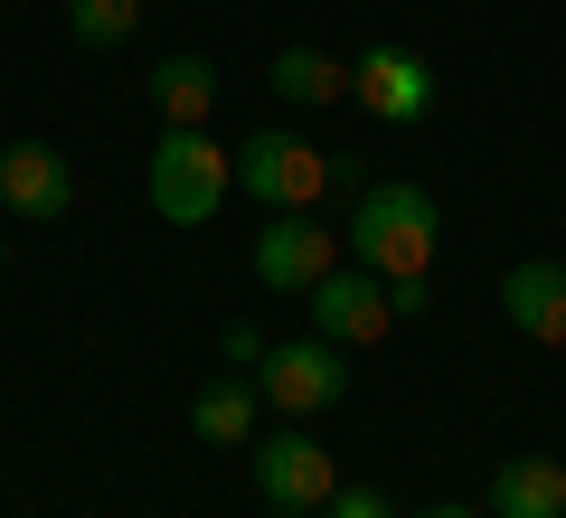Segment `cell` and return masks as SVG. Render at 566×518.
Here are the masks:
<instances>
[{"label": "cell", "mask_w": 566, "mask_h": 518, "mask_svg": "<svg viewBox=\"0 0 566 518\" xmlns=\"http://www.w3.org/2000/svg\"><path fill=\"white\" fill-rule=\"evenodd\" d=\"M340 236H349V255H359L378 283H424L434 274L444 218H434V199H424L416 180H378V189H359V208H349Z\"/></svg>", "instance_id": "1"}, {"label": "cell", "mask_w": 566, "mask_h": 518, "mask_svg": "<svg viewBox=\"0 0 566 518\" xmlns=\"http://www.w3.org/2000/svg\"><path fill=\"white\" fill-rule=\"evenodd\" d=\"M227 189H237V151H218L208 123H170L151 141V208L170 226H208L227 208Z\"/></svg>", "instance_id": "2"}, {"label": "cell", "mask_w": 566, "mask_h": 518, "mask_svg": "<svg viewBox=\"0 0 566 518\" xmlns=\"http://www.w3.org/2000/svg\"><path fill=\"white\" fill-rule=\"evenodd\" d=\"M237 189L264 208V218H283V208H322L331 199V151L303 133H255L237 151Z\"/></svg>", "instance_id": "3"}, {"label": "cell", "mask_w": 566, "mask_h": 518, "mask_svg": "<svg viewBox=\"0 0 566 518\" xmlns=\"http://www.w3.org/2000/svg\"><path fill=\"white\" fill-rule=\"evenodd\" d=\"M340 387H349V359H340V339H322V330L255 359V397L283 405V415H322V405H340Z\"/></svg>", "instance_id": "4"}, {"label": "cell", "mask_w": 566, "mask_h": 518, "mask_svg": "<svg viewBox=\"0 0 566 518\" xmlns=\"http://www.w3.org/2000/svg\"><path fill=\"white\" fill-rule=\"evenodd\" d=\"M340 264V226H322L312 208H283L255 226V283L264 293H312V283Z\"/></svg>", "instance_id": "5"}, {"label": "cell", "mask_w": 566, "mask_h": 518, "mask_svg": "<svg viewBox=\"0 0 566 518\" xmlns=\"http://www.w3.org/2000/svg\"><path fill=\"white\" fill-rule=\"evenodd\" d=\"M312 330L340 339V349H368V339L397 330V302H387V283L368 274V264H331V274L312 283Z\"/></svg>", "instance_id": "6"}, {"label": "cell", "mask_w": 566, "mask_h": 518, "mask_svg": "<svg viewBox=\"0 0 566 518\" xmlns=\"http://www.w3.org/2000/svg\"><path fill=\"white\" fill-rule=\"evenodd\" d=\"M255 490H264V509H331L340 462H331V443H312V434H264L255 443Z\"/></svg>", "instance_id": "7"}, {"label": "cell", "mask_w": 566, "mask_h": 518, "mask_svg": "<svg viewBox=\"0 0 566 518\" xmlns=\"http://www.w3.org/2000/svg\"><path fill=\"white\" fill-rule=\"evenodd\" d=\"M76 199V170H66L57 141H0V208L29 226H57Z\"/></svg>", "instance_id": "8"}, {"label": "cell", "mask_w": 566, "mask_h": 518, "mask_svg": "<svg viewBox=\"0 0 566 518\" xmlns=\"http://www.w3.org/2000/svg\"><path fill=\"white\" fill-rule=\"evenodd\" d=\"M349 104L378 123H424L434 114V66L416 57V47H368L359 66H349Z\"/></svg>", "instance_id": "9"}, {"label": "cell", "mask_w": 566, "mask_h": 518, "mask_svg": "<svg viewBox=\"0 0 566 518\" xmlns=\"http://www.w3.org/2000/svg\"><path fill=\"white\" fill-rule=\"evenodd\" d=\"M501 311H510V330H520V339H538V349H566V264H547V255L510 264Z\"/></svg>", "instance_id": "10"}, {"label": "cell", "mask_w": 566, "mask_h": 518, "mask_svg": "<svg viewBox=\"0 0 566 518\" xmlns=\"http://www.w3.org/2000/svg\"><path fill=\"white\" fill-rule=\"evenodd\" d=\"M491 518H566V462L520 453L491 472Z\"/></svg>", "instance_id": "11"}, {"label": "cell", "mask_w": 566, "mask_h": 518, "mask_svg": "<svg viewBox=\"0 0 566 518\" xmlns=\"http://www.w3.org/2000/svg\"><path fill=\"white\" fill-rule=\"evenodd\" d=\"M142 95H151L161 123H208L218 114V66L208 57H161L151 76H142Z\"/></svg>", "instance_id": "12"}, {"label": "cell", "mask_w": 566, "mask_h": 518, "mask_svg": "<svg viewBox=\"0 0 566 518\" xmlns=\"http://www.w3.org/2000/svg\"><path fill=\"white\" fill-rule=\"evenodd\" d=\"M255 387L245 378H208L199 397H189V424H199V443H255Z\"/></svg>", "instance_id": "13"}, {"label": "cell", "mask_w": 566, "mask_h": 518, "mask_svg": "<svg viewBox=\"0 0 566 518\" xmlns=\"http://www.w3.org/2000/svg\"><path fill=\"white\" fill-rule=\"evenodd\" d=\"M274 95L283 104H349V66L322 47H274Z\"/></svg>", "instance_id": "14"}, {"label": "cell", "mask_w": 566, "mask_h": 518, "mask_svg": "<svg viewBox=\"0 0 566 518\" xmlns=\"http://www.w3.org/2000/svg\"><path fill=\"white\" fill-rule=\"evenodd\" d=\"M66 29L76 47H123L142 29V0H66Z\"/></svg>", "instance_id": "15"}, {"label": "cell", "mask_w": 566, "mask_h": 518, "mask_svg": "<svg viewBox=\"0 0 566 518\" xmlns=\"http://www.w3.org/2000/svg\"><path fill=\"white\" fill-rule=\"evenodd\" d=\"M264 349H274V339H264L255 320H227V330H218V359H227V368H255Z\"/></svg>", "instance_id": "16"}, {"label": "cell", "mask_w": 566, "mask_h": 518, "mask_svg": "<svg viewBox=\"0 0 566 518\" xmlns=\"http://www.w3.org/2000/svg\"><path fill=\"white\" fill-rule=\"evenodd\" d=\"M322 518H397V509H387V490H368V480H359V490H331Z\"/></svg>", "instance_id": "17"}, {"label": "cell", "mask_w": 566, "mask_h": 518, "mask_svg": "<svg viewBox=\"0 0 566 518\" xmlns=\"http://www.w3.org/2000/svg\"><path fill=\"white\" fill-rule=\"evenodd\" d=\"M387 302H397V320H424V311H434V274H424V283H387Z\"/></svg>", "instance_id": "18"}, {"label": "cell", "mask_w": 566, "mask_h": 518, "mask_svg": "<svg viewBox=\"0 0 566 518\" xmlns=\"http://www.w3.org/2000/svg\"><path fill=\"white\" fill-rule=\"evenodd\" d=\"M424 518H491V509H463V499H444V509H424Z\"/></svg>", "instance_id": "19"}, {"label": "cell", "mask_w": 566, "mask_h": 518, "mask_svg": "<svg viewBox=\"0 0 566 518\" xmlns=\"http://www.w3.org/2000/svg\"><path fill=\"white\" fill-rule=\"evenodd\" d=\"M264 518H322V509H264Z\"/></svg>", "instance_id": "20"}, {"label": "cell", "mask_w": 566, "mask_h": 518, "mask_svg": "<svg viewBox=\"0 0 566 518\" xmlns=\"http://www.w3.org/2000/svg\"><path fill=\"white\" fill-rule=\"evenodd\" d=\"M0 264H10V245H0Z\"/></svg>", "instance_id": "21"}]
</instances>
